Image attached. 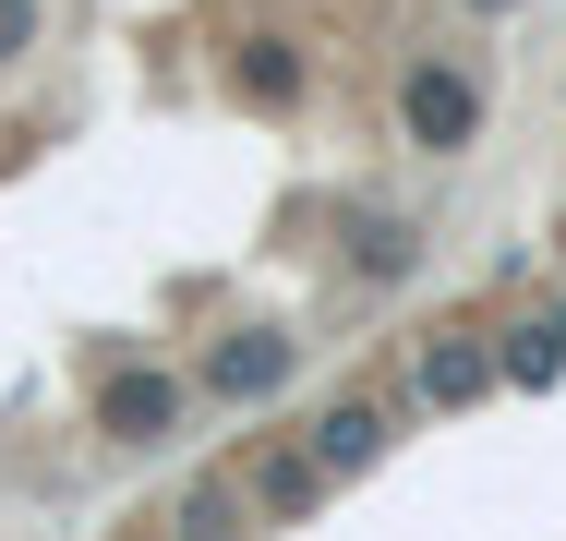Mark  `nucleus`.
<instances>
[{
	"mask_svg": "<svg viewBox=\"0 0 566 541\" xmlns=\"http://www.w3.org/2000/svg\"><path fill=\"white\" fill-rule=\"evenodd\" d=\"M97 422H109L120 445H157V433L181 422V385H169V373H109V397H97Z\"/></svg>",
	"mask_w": 566,
	"mask_h": 541,
	"instance_id": "5",
	"label": "nucleus"
},
{
	"mask_svg": "<svg viewBox=\"0 0 566 541\" xmlns=\"http://www.w3.org/2000/svg\"><path fill=\"white\" fill-rule=\"evenodd\" d=\"M555 361H566V314L506 325V337H494V373H506V385H555Z\"/></svg>",
	"mask_w": 566,
	"mask_h": 541,
	"instance_id": "8",
	"label": "nucleus"
},
{
	"mask_svg": "<svg viewBox=\"0 0 566 541\" xmlns=\"http://www.w3.org/2000/svg\"><path fill=\"white\" fill-rule=\"evenodd\" d=\"M241 85H253L265 108H290V97H302V61H290L277 36H253V61H241Z\"/></svg>",
	"mask_w": 566,
	"mask_h": 541,
	"instance_id": "9",
	"label": "nucleus"
},
{
	"mask_svg": "<svg viewBox=\"0 0 566 541\" xmlns=\"http://www.w3.org/2000/svg\"><path fill=\"white\" fill-rule=\"evenodd\" d=\"M482 12H506V0H482Z\"/></svg>",
	"mask_w": 566,
	"mask_h": 541,
	"instance_id": "11",
	"label": "nucleus"
},
{
	"mask_svg": "<svg viewBox=\"0 0 566 541\" xmlns=\"http://www.w3.org/2000/svg\"><path fill=\"white\" fill-rule=\"evenodd\" d=\"M12 49H36V0H0V61Z\"/></svg>",
	"mask_w": 566,
	"mask_h": 541,
	"instance_id": "10",
	"label": "nucleus"
},
{
	"mask_svg": "<svg viewBox=\"0 0 566 541\" xmlns=\"http://www.w3.org/2000/svg\"><path fill=\"white\" fill-rule=\"evenodd\" d=\"M386 433H398V410H386V397H326L290 445L314 457V481H349V469H374V457H386Z\"/></svg>",
	"mask_w": 566,
	"mask_h": 541,
	"instance_id": "2",
	"label": "nucleus"
},
{
	"mask_svg": "<svg viewBox=\"0 0 566 541\" xmlns=\"http://www.w3.org/2000/svg\"><path fill=\"white\" fill-rule=\"evenodd\" d=\"M206 385L218 397H277L290 385V337H218L206 349Z\"/></svg>",
	"mask_w": 566,
	"mask_h": 541,
	"instance_id": "6",
	"label": "nucleus"
},
{
	"mask_svg": "<svg viewBox=\"0 0 566 541\" xmlns=\"http://www.w3.org/2000/svg\"><path fill=\"white\" fill-rule=\"evenodd\" d=\"M410 253H422V229H410V216L349 205V265H361V277H410Z\"/></svg>",
	"mask_w": 566,
	"mask_h": 541,
	"instance_id": "7",
	"label": "nucleus"
},
{
	"mask_svg": "<svg viewBox=\"0 0 566 541\" xmlns=\"http://www.w3.org/2000/svg\"><path fill=\"white\" fill-rule=\"evenodd\" d=\"M218 481H229V506H241V518H277V530L326 506V481H314V457H302L290 433H265V445H241V457L218 469Z\"/></svg>",
	"mask_w": 566,
	"mask_h": 541,
	"instance_id": "1",
	"label": "nucleus"
},
{
	"mask_svg": "<svg viewBox=\"0 0 566 541\" xmlns=\"http://www.w3.org/2000/svg\"><path fill=\"white\" fill-rule=\"evenodd\" d=\"M398 120H410V145H434V157H447V145L482 132V85H470L458 61H422V73L398 85Z\"/></svg>",
	"mask_w": 566,
	"mask_h": 541,
	"instance_id": "4",
	"label": "nucleus"
},
{
	"mask_svg": "<svg viewBox=\"0 0 566 541\" xmlns=\"http://www.w3.org/2000/svg\"><path fill=\"white\" fill-rule=\"evenodd\" d=\"M410 397H434V410L494 397V337H482V325H434V337L410 349Z\"/></svg>",
	"mask_w": 566,
	"mask_h": 541,
	"instance_id": "3",
	"label": "nucleus"
}]
</instances>
